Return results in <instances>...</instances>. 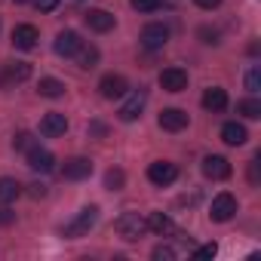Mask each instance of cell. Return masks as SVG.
<instances>
[{"mask_svg":"<svg viewBox=\"0 0 261 261\" xmlns=\"http://www.w3.org/2000/svg\"><path fill=\"white\" fill-rule=\"evenodd\" d=\"M157 123H160V129H166V133H181V129H188L191 117L181 108H163L160 117H157Z\"/></svg>","mask_w":261,"mask_h":261,"instance_id":"obj_9","label":"cell"},{"mask_svg":"<svg viewBox=\"0 0 261 261\" xmlns=\"http://www.w3.org/2000/svg\"><path fill=\"white\" fill-rule=\"evenodd\" d=\"M22 181H16V178H0V203H16L19 197H22Z\"/></svg>","mask_w":261,"mask_h":261,"instance_id":"obj_21","label":"cell"},{"mask_svg":"<svg viewBox=\"0 0 261 261\" xmlns=\"http://www.w3.org/2000/svg\"><path fill=\"white\" fill-rule=\"evenodd\" d=\"M114 230H117L123 240L133 243V240H139L142 233H148V221H145L139 212H123V215L114 221Z\"/></svg>","mask_w":261,"mask_h":261,"instance_id":"obj_2","label":"cell"},{"mask_svg":"<svg viewBox=\"0 0 261 261\" xmlns=\"http://www.w3.org/2000/svg\"><path fill=\"white\" fill-rule=\"evenodd\" d=\"M98 92H101V98L114 101V98H123V95L129 92V83H126L123 74H105V77L98 80Z\"/></svg>","mask_w":261,"mask_h":261,"instance_id":"obj_8","label":"cell"},{"mask_svg":"<svg viewBox=\"0 0 261 261\" xmlns=\"http://www.w3.org/2000/svg\"><path fill=\"white\" fill-rule=\"evenodd\" d=\"M246 89H249L252 95L261 89V71H258V65H252V68L246 71Z\"/></svg>","mask_w":261,"mask_h":261,"instance_id":"obj_27","label":"cell"},{"mask_svg":"<svg viewBox=\"0 0 261 261\" xmlns=\"http://www.w3.org/2000/svg\"><path fill=\"white\" fill-rule=\"evenodd\" d=\"M175 178H178V166L169 163V160H157V163L148 166V181L157 185V188H166V185H172Z\"/></svg>","mask_w":261,"mask_h":261,"instance_id":"obj_6","label":"cell"},{"mask_svg":"<svg viewBox=\"0 0 261 261\" xmlns=\"http://www.w3.org/2000/svg\"><path fill=\"white\" fill-rule=\"evenodd\" d=\"M83 22H86L89 31H95V34H108V31L117 25V19H114L108 10H86V13H83Z\"/></svg>","mask_w":261,"mask_h":261,"instance_id":"obj_12","label":"cell"},{"mask_svg":"<svg viewBox=\"0 0 261 261\" xmlns=\"http://www.w3.org/2000/svg\"><path fill=\"white\" fill-rule=\"evenodd\" d=\"M89 133H95V136H105V126H101V123H92V126H89Z\"/></svg>","mask_w":261,"mask_h":261,"instance_id":"obj_35","label":"cell"},{"mask_svg":"<svg viewBox=\"0 0 261 261\" xmlns=\"http://www.w3.org/2000/svg\"><path fill=\"white\" fill-rule=\"evenodd\" d=\"M68 133V117L65 114H46L43 120H40V136H46V139H59V136H65Z\"/></svg>","mask_w":261,"mask_h":261,"instance_id":"obj_16","label":"cell"},{"mask_svg":"<svg viewBox=\"0 0 261 261\" xmlns=\"http://www.w3.org/2000/svg\"><path fill=\"white\" fill-rule=\"evenodd\" d=\"M13 148H16V151H28V148H34V136H31V133H19V136L13 139Z\"/></svg>","mask_w":261,"mask_h":261,"instance_id":"obj_28","label":"cell"},{"mask_svg":"<svg viewBox=\"0 0 261 261\" xmlns=\"http://www.w3.org/2000/svg\"><path fill=\"white\" fill-rule=\"evenodd\" d=\"M203 108L212 111V114H221V111L227 108V92H224L221 86H209V89L203 92Z\"/></svg>","mask_w":261,"mask_h":261,"instance_id":"obj_19","label":"cell"},{"mask_svg":"<svg viewBox=\"0 0 261 261\" xmlns=\"http://www.w3.org/2000/svg\"><path fill=\"white\" fill-rule=\"evenodd\" d=\"M160 86L166 92H185L188 89V71L185 68H166V71H160Z\"/></svg>","mask_w":261,"mask_h":261,"instance_id":"obj_13","label":"cell"},{"mask_svg":"<svg viewBox=\"0 0 261 261\" xmlns=\"http://www.w3.org/2000/svg\"><path fill=\"white\" fill-rule=\"evenodd\" d=\"M31 77V65L28 62H7L0 68V86H13V83H22Z\"/></svg>","mask_w":261,"mask_h":261,"instance_id":"obj_11","label":"cell"},{"mask_svg":"<svg viewBox=\"0 0 261 261\" xmlns=\"http://www.w3.org/2000/svg\"><path fill=\"white\" fill-rule=\"evenodd\" d=\"M37 92H40L43 98H62V95H65V83L56 80V77H40Z\"/></svg>","mask_w":261,"mask_h":261,"instance_id":"obj_22","label":"cell"},{"mask_svg":"<svg viewBox=\"0 0 261 261\" xmlns=\"http://www.w3.org/2000/svg\"><path fill=\"white\" fill-rule=\"evenodd\" d=\"M74 59H77V65H80V68H95V65H98V49H95L92 43H89V46L83 43V46H80V53H77Z\"/></svg>","mask_w":261,"mask_h":261,"instance_id":"obj_23","label":"cell"},{"mask_svg":"<svg viewBox=\"0 0 261 261\" xmlns=\"http://www.w3.org/2000/svg\"><path fill=\"white\" fill-rule=\"evenodd\" d=\"M13 4H28V0H13Z\"/></svg>","mask_w":261,"mask_h":261,"instance_id":"obj_36","label":"cell"},{"mask_svg":"<svg viewBox=\"0 0 261 261\" xmlns=\"http://www.w3.org/2000/svg\"><path fill=\"white\" fill-rule=\"evenodd\" d=\"M142 46L148 49V53H157V49H163L166 46V40H169V28L163 25V22H151V25H145L142 28Z\"/></svg>","mask_w":261,"mask_h":261,"instance_id":"obj_4","label":"cell"},{"mask_svg":"<svg viewBox=\"0 0 261 261\" xmlns=\"http://www.w3.org/2000/svg\"><path fill=\"white\" fill-rule=\"evenodd\" d=\"M31 197H46V188L43 185H31Z\"/></svg>","mask_w":261,"mask_h":261,"instance_id":"obj_34","label":"cell"},{"mask_svg":"<svg viewBox=\"0 0 261 261\" xmlns=\"http://www.w3.org/2000/svg\"><path fill=\"white\" fill-rule=\"evenodd\" d=\"M203 175L212 178V181H224V178H230V163L218 154H209L203 160Z\"/></svg>","mask_w":261,"mask_h":261,"instance_id":"obj_15","label":"cell"},{"mask_svg":"<svg viewBox=\"0 0 261 261\" xmlns=\"http://www.w3.org/2000/svg\"><path fill=\"white\" fill-rule=\"evenodd\" d=\"M126 185V172L123 169H108V175H105V188L108 191H120Z\"/></svg>","mask_w":261,"mask_h":261,"instance_id":"obj_25","label":"cell"},{"mask_svg":"<svg viewBox=\"0 0 261 261\" xmlns=\"http://www.w3.org/2000/svg\"><path fill=\"white\" fill-rule=\"evenodd\" d=\"M80 46H83V40H80V34L71 31V28L59 31V34H56V43H53L56 56H62V59H74V56L80 53Z\"/></svg>","mask_w":261,"mask_h":261,"instance_id":"obj_5","label":"cell"},{"mask_svg":"<svg viewBox=\"0 0 261 261\" xmlns=\"http://www.w3.org/2000/svg\"><path fill=\"white\" fill-rule=\"evenodd\" d=\"M34 7L40 13H53V10H59V0H34Z\"/></svg>","mask_w":261,"mask_h":261,"instance_id":"obj_31","label":"cell"},{"mask_svg":"<svg viewBox=\"0 0 261 261\" xmlns=\"http://www.w3.org/2000/svg\"><path fill=\"white\" fill-rule=\"evenodd\" d=\"M95 221H98V206H86V209H80L65 227H62V237H68V240H77V237H86L92 227H95Z\"/></svg>","mask_w":261,"mask_h":261,"instance_id":"obj_1","label":"cell"},{"mask_svg":"<svg viewBox=\"0 0 261 261\" xmlns=\"http://www.w3.org/2000/svg\"><path fill=\"white\" fill-rule=\"evenodd\" d=\"M237 114H243L246 120H258L261 117V101L258 98H243V101H237Z\"/></svg>","mask_w":261,"mask_h":261,"instance_id":"obj_24","label":"cell"},{"mask_svg":"<svg viewBox=\"0 0 261 261\" xmlns=\"http://www.w3.org/2000/svg\"><path fill=\"white\" fill-rule=\"evenodd\" d=\"M13 218H16V215H13L10 209H0V224H10Z\"/></svg>","mask_w":261,"mask_h":261,"instance_id":"obj_33","label":"cell"},{"mask_svg":"<svg viewBox=\"0 0 261 261\" xmlns=\"http://www.w3.org/2000/svg\"><path fill=\"white\" fill-rule=\"evenodd\" d=\"M233 215H237V197L227 194V191L215 194V197H212V206H209V218L218 221V224H224V221H230Z\"/></svg>","mask_w":261,"mask_h":261,"instance_id":"obj_3","label":"cell"},{"mask_svg":"<svg viewBox=\"0 0 261 261\" xmlns=\"http://www.w3.org/2000/svg\"><path fill=\"white\" fill-rule=\"evenodd\" d=\"M37 40H40V31L34 28V25H16L13 28V46L16 49H34L37 46Z\"/></svg>","mask_w":261,"mask_h":261,"instance_id":"obj_17","label":"cell"},{"mask_svg":"<svg viewBox=\"0 0 261 261\" xmlns=\"http://www.w3.org/2000/svg\"><path fill=\"white\" fill-rule=\"evenodd\" d=\"M28 166H31L34 172L46 175V172H53V169H56V157H53V151H46V148L34 145V148H28Z\"/></svg>","mask_w":261,"mask_h":261,"instance_id":"obj_10","label":"cell"},{"mask_svg":"<svg viewBox=\"0 0 261 261\" xmlns=\"http://www.w3.org/2000/svg\"><path fill=\"white\" fill-rule=\"evenodd\" d=\"M145 221H148V230H154V233H160V237H166V233H172V230H175L172 218H169V215H163V212H151Z\"/></svg>","mask_w":261,"mask_h":261,"instance_id":"obj_20","label":"cell"},{"mask_svg":"<svg viewBox=\"0 0 261 261\" xmlns=\"http://www.w3.org/2000/svg\"><path fill=\"white\" fill-rule=\"evenodd\" d=\"M89 175H92V163L86 157H71L62 166V178H68V181H80V178H89Z\"/></svg>","mask_w":261,"mask_h":261,"instance_id":"obj_14","label":"cell"},{"mask_svg":"<svg viewBox=\"0 0 261 261\" xmlns=\"http://www.w3.org/2000/svg\"><path fill=\"white\" fill-rule=\"evenodd\" d=\"M151 255H154L157 261H172V258H175V249H172V246H157Z\"/></svg>","mask_w":261,"mask_h":261,"instance_id":"obj_29","label":"cell"},{"mask_svg":"<svg viewBox=\"0 0 261 261\" xmlns=\"http://www.w3.org/2000/svg\"><path fill=\"white\" fill-rule=\"evenodd\" d=\"M215 252H218V246H215V243H206V246H200V249L194 252V258H215Z\"/></svg>","mask_w":261,"mask_h":261,"instance_id":"obj_30","label":"cell"},{"mask_svg":"<svg viewBox=\"0 0 261 261\" xmlns=\"http://www.w3.org/2000/svg\"><path fill=\"white\" fill-rule=\"evenodd\" d=\"M194 4H197L200 10H215V7L221 4V0H194Z\"/></svg>","mask_w":261,"mask_h":261,"instance_id":"obj_32","label":"cell"},{"mask_svg":"<svg viewBox=\"0 0 261 261\" xmlns=\"http://www.w3.org/2000/svg\"><path fill=\"white\" fill-rule=\"evenodd\" d=\"M129 4H133L136 13H157L163 7V0H129Z\"/></svg>","mask_w":261,"mask_h":261,"instance_id":"obj_26","label":"cell"},{"mask_svg":"<svg viewBox=\"0 0 261 261\" xmlns=\"http://www.w3.org/2000/svg\"><path fill=\"white\" fill-rule=\"evenodd\" d=\"M221 142H224V145H230V148H240V145H246V142H249L246 126H243V123H237V120L224 123V126H221Z\"/></svg>","mask_w":261,"mask_h":261,"instance_id":"obj_18","label":"cell"},{"mask_svg":"<svg viewBox=\"0 0 261 261\" xmlns=\"http://www.w3.org/2000/svg\"><path fill=\"white\" fill-rule=\"evenodd\" d=\"M145 105H148V92H145V89H139V92H133V95H129V98L120 105L117 117H120L123 123H133V120H139V117H142Z\"/></svg>","mask_w":261,"mask_h":261,"instance_id":"obj_7","label":"cell"}]
</instances>
